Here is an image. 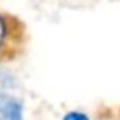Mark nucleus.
Masks as SVG:
<instances>
[{
    "mask_svg": "<svg viewBox=\"0 0 120 120\" xmlns=\"http://www.w3.org/2000/svg\"><path fill=\"white\" fill-rule=\"evenodd\" d=\"M25 41L23 23L8 13H0V63L13 59Z\"/></svg>",
    "mask_w": 120,
    "mask_h": 120,
    "instance_id": "f257e3e1",
    "label": "nucleus"
},
{
    "mask_svg": "<svg viewBox=\"0 0 120 120\" xmlns=\"http://www.w3.org/2000/svg\"><path fill=\"white\" fill-rule=\"evenodd\" d=\"M15 89H17V81H15V77H13L8 71L0 69V109H2L8 100L15 99V97H13Z\"/></svg>",
    "mask_w": 120,
    "mask_h": 120,
    "instance_id": "f03ea898",
    "label": "nucleus"
},
{
    "mask_svg": "<svg viewBox=\"0 0 120 120\" xmlns=\"http://www.w3.org/2000/svg\"><path fill=\"white\" fill-rule=\"evenodd\" d=\"M0 120H23L22 104L17 99L8 100L2 109H0Z\"/></svg>",
    "mask_w": 120,
    "mask_h": 120,
    "instance_id": "7ed1b4c3",
    "label": "nucleus"
},
{
    "mask_svg": "<svg viewBox=\"0 0 120 120\" xmlns=\"http://www.w3.org/2000/svg\"><path fill=\"white\" fill-rule=\"evenodd\" d=\"M63 120H89V117L82 112H69V113L64 115Z\"/></svg>",
    "mask_w": 120,
    "mask_h": 120,
    "instance_id": "20e7f679",
    "label": "nucleus"
}]
</instances>
